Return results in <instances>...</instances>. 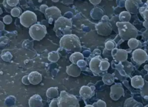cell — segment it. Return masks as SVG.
I'll return each mask as SVG.
<instances>
[{
    "instance_id": "obj_29",
    "label": "cell",
    "mask_w": 148,
    "mask_h": 107,
    "mask_svg": "<svg viewBox=\"0 0 148 107\" xmlns=\"http://www.w3.org/2000/svg\"><path fill=\"white\" fill-rule=\"evenodd\" d=\"M10 13L13 17H18L21 13V10L18 7H14L11 10Z\"/></svg>"
},
{
    "instance_id": "obj_11",
    "label": "cell",
    "mask_w": 148,
    "mask_h": 107,
    "mask_svg": "<svg viewBox=\"0 0 148 107\" xmlns=\"http://www.w3.org/2000/svg\"><path fill=\"white\" fill-rule=\"evenodd\" d=\"M112 56L113 59L119 62H124L127 58V52L126 51L114 48L112 50Z\"/></svg>"
},
{
    "instance_id": "obj_1",
    "label": "cell",
    "mask_w": 148,
    "mask_h": 107,
    "mask_svg": "<svg viewBox=\"0 0 148 107\" xmlns=\"http://www.w3.org/2000/svg\"><path fill=\"white\" fill-rule=\"evenodd\" d=\"M61 48L72 52H80L82 47L79 37L75 35L69 34L63 36L60 41Z\"/></svg>"
},
{
    "instance_id": "obj_20",
    "label": "cell",
    "mask_w": 148,
    "mask_h": 107,
    "mask_svg": "<svg viewBox=\"0 0 148 107\" xmlns=\"http://www.w3.org/2000/svg\"><path fill=\"white\" fill-rule=\"evenodd\" d=\"M46 96L49 98H55L58 95V91L57 87H50L46 93Z\"/></svg>"
},
{
    "instance_id": "obj_15",
    "label": "cell",
    "mask_w": 148,
    "mask_h": 107,
    "mask_svg": "<svg viewBox=\"0 0 148 107\" xmlns=\"http://www.w3.org/2000/svg\"><path fill=\"white\" fill-rule=\"evenodd\" d=\"M66 72L68 75L72 77H77L80 74L81 68L77 64L72 63L67 66Z\"/></svg>"
},
{
    "instance_id": "obj_17",
    "label": "cell",
    "mask_w": 148,
    "mask_h": 107,
    "mask_svg": "<svg viewBox=\"0 0 148 107\" xmlns=\"http://www.w3.org/2000/svg\"><path fill=\"white\" fill-rule=\"evenodd\" d=\"M28 79L30 83L32 85H37L42 81V76L39 72L37 71H33L28 75Z\"/></svg>"
},
{
    "instance_id": "obj_22",
    "label": "cell",
    "mask_w": 148,
    "mask_h": 107,
    "mask_svg": "<svg viewBox=\"0 0 148 107\" xmlns=\"http://www.w3.org/2000/svg\"><path fill=\"white\" fill-rule=\"evenodd\" d=\"M114 77L112 74H106L102 77V81L103 83L108 85H111L114 82Z\"/></svg>"
},
{
    "instance_id": "obj_34",
    "label": "cell",
    "mask_w": 148,
    "mask_h": 107,
    "mask_svg": "<svg viewBox=\"0 0 148 107\" xmlns=\"http://www.w3.org/2000/svg\"><path fill=\"white\" fill-rule=\"evenodd\" d=\"M49 107H58V98H54L52 100L51 102L49 104Z\"/></svg>"
},
{
    "instance_id": "obj_3",
    "label": "cell",
    "mask_w": 148,
    "mask_h": 107,
    "mask_svg": "<svg viewBox=\"0 0 148 107\" xmlns=\"http://www.w3.org/2000/svg\"><path fill=\"white\" fill-rule=\"evenodd\" d=\"M58 107H80L77 98L65 91H61L58 97Z\"/></svg>"
},
{
    "instance_id": "obj_10",
    "label": "cell",
    "mask_w": 148,
    "mask_h": 107,
    "mask_svg": "<svg viewBox=\"0 0 148 107\" xmlns=\"http://www.w3.org/2000/svg\"><path fill=\"white\" fill-rule=\"evenodd\" d=\"M72 26L71 21L69 19L65 17H61L56 20L54 22V26L53 28V30L56 32L57 30H62L65 28L66 26Z\"/></svg>"
},
{
    "instance_id": "obj_13",
    "label": "cell",
    "mask_w": 148,
    "mask_h": 107,
    "mask_svg": "<svg viewBox=\"0 0 148 107\" xmlns=\"http://www.w3.org/2000/svg\"><path fill=\"white\" fill-rule=\"evenodd\" d=\"M102 60V59L101 56H96L90 60V68L94 74H98L102 72L99 68V64Z\"/></svg>"
},
{
    "instance_id": "obj_9",
    "label": "cell",
    "mask_w": 148,
    "mask_h": 107,
    "mask_svg": "<svg viewBox=\"0 0 148 107\" xmlns=\"http://www.w3.org/2000/svg\"><path fill=\"white\" fill-rule=\"evenodd\" d=\"M142 4L141 0H126L125 2V7L130 13L135 14L139 12L140 6Z\"/></svg>"
},
{
    "instance_id": "obj_42",
    "label": "cell",
    "mask_w": 148,
    "mask_h": 107,
    "mask_svg": "<svg viewBox=\"0 0 148 107\" xmlns=\"http://www.w3.org/2000/svg\"><path fill=\"white\" fill-rule=\"evenodd\" d=\"M84 107H95V106H94L92 105H87Z\"/></svg>"
},
{
    "instance_id": "obj_36",
    "label": "cell",
    "mask_w": 148,
    "mask_h": 107,
    "mask_svg": "<svg viewBox=\"0 0 148 107\" xmlns=\"http://www.w3.org/2000/svg\"><path fill=\"white\" fill-rule=\"evenodd\" d=\"M86 64H87L86 62V61H84L83 59L79 60V61L77 62V66H78L80 68H82V67H86Z\"/></svg>"
},
{
    "instance_id": "obj_8",
    "label": "cell",
    "mask_w": 148,
    "mask_h": 107,
    "mask_svg": "<svg viewBox=\"0 0 148 107\" xmlns=\"http://www.w3.org/2000/svg\"><path fill=\"white\" fill-rule=\"evenodd\" d=\"M124 91L121 83H116L110 87V97L114 101L118 100L121 96L124 95Z\"/></svg>"
},
{
    "instance_id": "obj_32",
    "label": "cell",
    "mask_w": 148,
    "mask_h": 107,
    "mask_svg": "<svg viewBox=\"0 0 148 107\" xmlns=\"http://www.w3.org/2000/svg\"><path fill=\"white\" fill-rule=\"evenodd\" d=\"M141 93L143 96H145V97H148V82H146V85L143 86Z\"/></svg>"
},
{
    "instance_id": "obj_12",
    "label": "cell",
    "mask_w": 148,
    "mask_h": 107,
    "mask_svg": "<svg viewBox=\"0 0 148 107\" xmlns=\"http://www.w3.org/2000/svg\"><path fill=\"white\" fill-rule=\"evenodd\" d=\"M132 58L137 63L142 64L147 60V54L143 50L137 49L133 52Z\"/></svg>"
},
{
    "instance_id": "obj_24",
    "label": "cell",
    "mask_w": 148,
    "mask_h": 107,
    "mask_svg": "<svg viewBox=\"0 0 148 107\" xmlns=\"http://www.w3.org/2000/svg\"><path fill=\"white\" fill-rule=\"evenodd\" d=\"M139 12L146 22H148V7H141Z\"/></svg>"
},
{
    "instance_id": "obj_35",
    "label": "cell",
    "mask_w": 148,
    "mask_h": 107,
    "mask_svg": "<svg viewBox=\"0 0 148 107\" xmlns=\"http://www.w3.org/2000/svg\"><path fill=\"white\" fill-rule=\"evenodd\" d=\"M62 32L63 35H64L71 34V26H66V28H65L62 30Z\"/></svg>"
},
{
    "instance_id": "obj_27",
    "label": "cell",
    "mask_w": 148,
    "mask_h": 107,
    "mask_svg": "<svg viewBox=\"0 0 148 107\" xmlns=\"http://www.w3.org/2000/svg\"><path fill=\"white\" fill-rule=\"evenodd\" d=\"M105 46L106 50L111 51L114 48L115 43L112 40H108L107 41L105 42Z\"/></svg>"
},
{
    "instance_id": "obj_5",
    "label": "cell",
    "mask_w": 148,
    "mask_h": 107,
    "mask_svg": "<svg viewBox=\"0 0 148 107\" xmlns=\"http://www.w3.org/2000/svg\"><path fill=\"white\" fill-rule=\"evenodd\" d=\"M20 21L21 25L26 28H28L36 23L37 17L34 12L27 10L21 14L20 17Z\"/></svg>"
},
{
    "instance_id": "obj_7",
    "label": "cell",
    "mask_w": 148,
    "mask_h": 107,
    "mask_svg": "<svg viewBox=\"0 0 148 107\" xmlns=\"http://www.w3.org/2000/svg\"><path fill=\"white\" fill-rule=\"evenodd\" d=\"M45 15L46 18L48 20L50 24H52L54 20H57L61 17V13L60 10L56 6H51L47 8L45 10Z\"/></svg>"
},
{
    "instance_id": "obj_28",
    "label": "cell",
    "mask_w": 148,
    "mask_h": 107,
    "mask_svg": "<svg viewBox=\"0 0 148 107\" xmlns=\"http://www.w3.org/2000/svg\"><path fill=\"white\" fill-rule=\"evenodd\" d=\"M128 44L129 47L131 48L134 49L138 46V41L135 39V38H132V39L129 40V41L128 42Z\"/></svg>"
},
{
    "instance_id": "obj_39",
    "label": "cell",
    "mask_w": 148,
    "mask_h": 107,
    "mask_svg": "<svg viewBox=\"0 0 148 107\" xmlns=\"http://www.w3.org/2000/svg\"><path fill=\"white\" fill-rule=\"evenodd\" d=\"M101 0H90V2L93 5H98L101 2Z\"/></svg>"
},
{
    "instance_id": "obj_26",
    "label": "cell",
    "mask_w": 148,
    "mask_h": 107,
    "mask_svg": "<svg viewBox=\"0 0 148 107\" xmlns=\"http://www.w3.org/2000/svg\"><path fill=\"white\" fill-rule=\"evenodd\" d=\"M3 3L6 4V6L5 7H14L16 6L19 3V0H4Z\"/></svg>"
},
{
    "instance_id": "obj_31",
    "label": "cell",
    "mask_w": 148,
    "mask_h": 107,
    "mask_svg": "<svg viewBox=\"0 0 148 107\" xmlns=\"http://www.w3.org/2000/svg\"><path fill=\"white\" fill-rule=\"evenodd\" d=\"M92 105L95 107H106V102L101 100H99L97 102H94Z\"/></svg>"
},
{
    "instance_id": "obj_14",
    "label": "cell",
    "mask_w": 148,
    "mask_h": 107,
    "mask_svg": "<svg viewBox=\"0 0 148 107\" xmlns=\"http://www.w3.org/2000/svg\"><path fill=\"white\" fill-rule=\"evenodd\" d=\"M79 93L80 96L84 100L90 98L93 96L94 90L88 86H83L81 87Z\"/></svg>"
},
{
    "instance_id": "obj_16",
    "label": "cell",
    "mask_w": 148,
    "mask_h": 107,
    "mask_svg": "<svg viewBox=\"0 0 148 107\" xmlns=\"http://www.w3.org/2000/svg\"><path fill=\"white\" fill-rule=\"evenodd\" d=\"M29 107H43L42 97L39 94L32 95L28 101Z\"/></svg>"
},
{
    "instance_id": "obj_41",
    "label": "cell",
    "mask_w": 148,
    "mask_h": 107,
    "mask_svg": "<svg viewBox=\"0 0 148 107\" xmlns=\"http://www.w3.org/2000/svg\"><path fill=\"white\" fill-rule=\"evenodd\" d=\"M0 23H1V30H2L3 29V27H4V26H3V22H2V21H1V22H0Z\"/></svg>"
},
{
    "instance_id": "obj_40",
    "label": "cell",
    "mask_w": 148,
    "mask_h": 107,
    "mask_svg": "<svg viewBox=\"0 0 148 107\" xmlns=\"http://www.w3.org/2000/svg\"><path fill=\"white\" fill-rule=\"evenodd\" d=\"M109 18L107 16H103V17H102L101 18V21H109Z\"/></svg>"
},
{
    "instance_id": "obj_37",
    "label": "cell",
    "mask_w": 148,
    "mask_h": 107,
    "mask_svg": "<svg viewBox=\"0 0 148 107\" xmlns=\"http://www.w3.org/2000/svg\"><path fill=\"white\" fill-rule=\"evenodd\" d=\"M22 82L25 85H28L30 84V82L28 79V75H25L22 78Z\"/></svg>"
},
{
    "instance_id": "obj_33",
    "label": "cell",
    "mask_w": 148,
    "mask_h": 107,
    "mask_svg": "<svg viewBox=\"0 0 148 107\" xmlns=\"http://www.w3.org/2000/svg\"><path fill=\"white\" fill-rule=\"evenodd\" d=\"M3 21L5 24H9L12 22V18L9 15H6L3 18Z\"/></svg>"
},
{
    "instance_id": "obj_44",
    "label": "cell",
    "mask_w": 148,
    "mask_h": 107,
    "mask_svg": "<svg viewBox=\"0 0 148 107\" xmlns=\"http://www.w3.org/2000/svg\"><path fill=\"white\" fill-rule=\"evenodd\" d=\"M146 6L148 7V0H147V2H146Z\"/></svg>"
},
{
    "instance_id": "obj_2",
    "label": "cell",
    "mask_w": 148,
    "mask_h": 107,
    "mask_svg": "<svg viewBox=\"0 0 148 107\" xmlns=\"http://www.w3.org/2000/svg\"><path fill=\"white\" fill-rule=\"evenodd\" d=\"M116 26L119 35L123 40L135 38L138 35V30L129 22L118 21L116 22Z\"/></svg>"
},
{
    "instance_id": "obj_21",
    "label": "cell",
    "mask_w": 148,
    "mask_h": 107,
    "mask_svg": "<svg viewBox=\"0 0 148 107\" xmlns=\"http://www.w3.org/2000/svg\"><path fill=\"white\" fill-rule=\"evenodd\" d=\"M131 18L130 13L128 11H123L121 12L119 16L120 22H128Z\"/></svg>"
},
{
    "instance_id": "obj_30",
    "label": "cell",
    "mask_w": 148,
    "mask_h": 107,
    "mask_svg": "<svg viewBox=\"0 0 148 107\" xmlns=\"http://www.w3.org/2000/svg\"><path fill=\"white\" fill-rule=\"evenodd\" d=\"M2 59L5 61H9L12 58V55L9 52H6V53H4L1 55Z\"/></svg>"
},
{
    "instance_id": "obj_38",
    "label": "cell",
    "mask_w": 148,
    "mask_h": 107,
    "mask_svg": "<svg viewBox=\"0 0 148 107\" xmlns=\"http://www.w3.org/2000/svg\"><path fill=\"white\" fill-rule=\"evenodd\" d=\"M47 8H48L47 6L45 5H42L40 6V11L42 13H44L45 12V10L47 9Z\"/></svg>"
},
{
    "instance_id": "obj_43",
    "label": "cell",
    "mask_w": 148,
    "mask_h": 107,
    "mask_svg": "<svg viewBox=\"0 0 148 107\" xmlns=\"http://www.w3.org/2000/svg\"><path fill=\"white\" fill-rule=\"evenodd\" d=\"M52 1H53V2H58L59 0H51Z\"/></svg>"
},
{
    "instance_id": "obj_6",
    "label": "cell",
    "mask_w": 148,
    "mask_h": 107,
    "mask_svg": "<svg viewBox=\"0 0 148 107\" xmlns=\"http://www.w3.org/2000/svg\"><path fill=\"white\" fill-rule=\"evenodd\" d=\"M95 28L97 33L104 36H109L112 30V25L109 21H101L95 25Z\"/></svg>"
},
{
    "instance_id": "obj_4",
    "label": "cell",
    "mask_w": 148,
    "mask_h": 107,
    "mask_svg": "<svg viewBox=\"0 0 148 107\" xmlns=\"http://www.w3.org/2000/svg\"><path fill=\"white\" fill-rule=\"evenodd\" d=\"M29 33L32 39L39 41L42 40L46 35V27L43 25L35 24L30 27Z\"/></svg>"
},
{
    "instance_id": "obj_18",
    "label": "cell",
    "mask_w": 148,
    "mask_h": 107,
    "mask_svg": "<svg viewBox=\"0 0 148 107\" xmlns=\"http://www.w3.org/2000/svg\"><path fill=\"white\" fill-rule=\"evenodd\" d=\"M131 85L135 88H141L144 86L143 78L139 75L134 76L131 79Z\"/></svg>"
},
{
    "instance_id": "obj_19",
    "label": "cell",
    "mask_w": 148,
    "mask_h": 107,
    "mask_svg": "<svg viewBox=\"0 0 148 107\" xmlns=\"http://www.w3.org/2000/svg\"><path fill=\"white\" fill-rule=\"evenodd\" d=\"M84 59L83 55L80 53V52H75L73 53L69 57L70 61L73 63L77 64V63L79 60H82Z\"/></svg>"
},
{
    "instance_id": "obj_23",
    "label": "cell",
    "mask_w": 148,
    "mask_h": 107,
    "mask_svg": "<svg viewBox=\"0 0 148 107\" xmlns=\"http://www.w3.org/2000/svg\"><path fill=\"white\" fill-rule=\"evenodd\" d=\"M59 58L60 55L57 51H52L49 54L48 59L51 62H56Z\"/></svg>"
},
{
    "instance_id": "obj_25",
    "label": "cell",
    "mask_w": 148,
    "mask_h": 107,
    "mask_svg": "<svg viewBox=\"0 0 148 107\" xmlns=\"http://www.w3.org/2000/svg\"><path fill=\"white\" fill-rule=\"evenodd\" d=\"M110 63L108 62V61L106 59H103L101 60L99 64V68L102 71H104L108 69Z\"/></svg>"
}]
</instances>
